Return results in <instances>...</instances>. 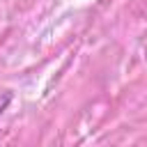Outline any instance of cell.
<instances>
[{
  "mask_svg": "<svg viewBox=\"0 0 147 147\" xmlns=\"http://www.w3.org/2000/svg\"><path fill=\"white\" fill-rule=\"evenodd\" d=\"M9 101H11V94H9V92H2V94H0V117H2V113L7 110Z\"/></svg>",
  "mask_w": 147,
  "mask_h": 147,
  "instance_id": "6da1fadb",
  "label": "cell"
}]
</instances>
